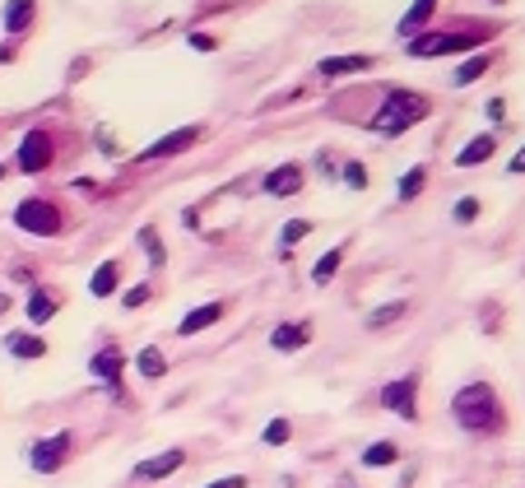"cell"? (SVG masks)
I'll return each instance as SVG.
<instances>
[{
	"label": "cell",
	"mask_w": 525,
	"mask_h": 488,
	"mask_svg": "<svg viewBox=\"0 0 525 488\" xmlns=\"http://www.w3.org/2000/svg\"><path fill=\"white\" fill-rule=\"evenodd\" d=\"M451 414H456V423H461L465 433H474V437H489V433H502V428H507V410H502V400H498V391H493L489 382L461 386L456 400H451Z\"/></svg>",
	"instance_id": "6da1fadb"
},
{
	"label": "cell",
	"mask_w": 525,
	"mask_h": 488,
	"mask_svg": "<svg viewBox=\"0 0 525 488\" xmlns=\"http://www.w3.org/2000/svg\"><path fill=\"white\" fill-rule=\"evenodd\" d=\"M423 116H428V98H423V94L395 89V94L381 103V112H377V131H381V135H400V131H410L414 121H423Z\"/></svg>",
	"instance_id": "7a4b0ae2"
},
{
	"label": "cell",
	"mask_w": 525,
	"mask_h": 488,
	"mask_svg": "<svg viewBox=\"0 0 525 488\" xmlns=\"http://www.w3.org/2000/svg\"><path fill=\"white\" fill-rule=\"evenodd\" d=\"M377 404H381V410H391L395 419L414 423V419H419V373H405V377L386 382V386L377 391Z\"/></svg>",
	"instance_id": "3957f363"
},
{
	"label": "cell",
	"mask_w": 525,
	"mask_h": 488,
	"mask_svg": "<svg viewBox=\"0 0 525 488\" xmlns=\"http://www.w3.org/2000/svg\"><path fill=\"white\" fill-rule=\"evenodd\" d=\"M70 456H74V433H52V437H37L28 446V465L37 474H56Z\"/></svg>",
	"instance_id": "277c9868"
},
{
	"label": "cell",
	"mask_w": 525,
	"mask_h": 488,
	"mask_svg": "<svg viewBox=\"0 0 525 488\" xmlns=\"http://www.w3.org/2000/svg\"><path fill=\"white\" fill-rule=\"evenodd\" d=\"M15 224L24 228V233H43V237H56L61 233V210L52 205V200H24V205L15 210Z\"/></svg>",
	"instance_id": "5b68a950"
},
{
	"label": "cell",
	"mask_w": 525,
	"mask_h": 488,
	"mask_svg": "<svg viewBox=\"0 0 525 488\" xmlns=\"http://www.w3.org/2000/svg\"><path fill=\"white\" fill-rule=\"evenodd\" d=\"M479 43L483 37L474 33H428V37H410V56H447V52H465Z\"/></svg>",
	"instance_id": "8992f818"
},
{
	"label": "cell",
	"mask_w": 525,
	"mask_h": 488,
	"mask_svg": "<svg viewBox=\"0 0 525 488\" xmlns=\"http://www.w3.org/2000/svg\"><path fill=\"white\" fill-rule=\"evenodd\" d=\"M186 465V452L182 446H168V452H158V456H149V461H140L131 474L140 479V483H158V479H168V474H177Z\"/></svg>",
	"instance_id": "52a82bcc"
},
{
	"label": "cell",
	"mask_w": 525,
	"mask_h": 488,
	"mask_svg": "<svg viewBox=\"0 0 525 488\" xmlns=\"http://www.w3.org/2000/svg\"><path fill=\"white\" fill-rule=\"evenodd\" d=\"M52 163V135L47 131H28L24 144H19V168L24 173H43Z\"/></svg>",
	"instance_id": "ba28073f"
},
{
	"label": "cell",
	"mask_w": 525,
	"mask_h": 488,
	"mask_svg": "<svg viewBox=\"0 0 525 488\" xmlns=\"http://www.w3.org/2000/svg\"><path fill=\"white\" fill-rule=\"evenodd\" d=\"M307 344H312V321H279L270 331V349H279V354H298Z\"/></svg>",
	"instance_id": "9c48e42d"
},
{
	"label": "cell",
	"mask_w": 525,
	"mask_h": 488,
	"mask_svg": "<svg viewBox=\"0 0 525 488\" xmlns=\"http://www.w3.org/2000/svg\"><path fill=\"white\" fill-rule=\"evenodd\" d=\"M89 373L98 377V382H121V373H126V354H121V344H103L94 358H89Z\"/></svg>",
	"instance_id": "30bf717a"
},
{
	"label": "cell",
	"mask_w": 525,
	"mask_h": 488,
	"mask_svg": "<svg viewBox=\"0 0 525 488\" xmlns=\"http://www.w3.org/2000/svg\"><path fill=\"white\" fill-rule=\"evenodd\" d=\"M200 140V126H182V131H173V135H163V140H154L140 158H177L182 149H191Z\"/></svg>",
	"instance_id": "8fae6325"
},
{
	"label": "cell",
	"mask_w": 525,
	"mask_h": 488,
	"mask_svg": "<svg viewBox=\"0 0 525 488\" xmlns=\"http://www.w3.org/2000/svg\"><path fill=\"white\" fill-rule=\"evenodd\" d=\"M223 312H228V303H205V307L186 312L182 325H177V335H200V331H210L214 321H223Z\"/></svg>",
	"instance_id": "7c38bea8"
},
{
	"label": "cell",
	"mask_w": 525,
	"mask_h": 488,
	"mask_svg": "<svg viewBox=\"0 0 525 488\" xmlns=\"http://www.w3.org/2000/svg\"><path fill=\"white\" fill-rule=\"evenodd\" d=\"M5 354H10V358H24V363L47 358V340H43V335H28V331H10V335H5Z\"/></svg>",
	"instance_id": "4fadbf2b"
},
{
	"label": "cell",
	"mask_w": 525,
	"mask_h": 488,
	"mask_svg": "<svg viewBox=\"0 0 525 488\" xmlns=\"http://www.w3.org/2000/svg\"><path fill=\"white\" fill-rule=\"evenodd\" d=\"M298 186H302V168H298V163H279L274 173H265V191L270 195H293Z\"/></svg>",
	"instance_id": "5bb4252c"
},
{
	"label": "cell",
	"mask_w": 525,
	"mask_h": 488,
	"mask_svg": "<svg viewBox=\"0 0 525 488\" xmlns=\"http://www.w3.org/2000/svg\"><path fill=\"white\" fill-rule=\"evenodd\" d=\"M33 15H37V0H10V5H5V33L19 37L33 24Z\"/></svg>",
	"instance_id": "9a60e30c"
},
{
	"label": "cell",
	"mask_w": 525,
	"mask_h": 488,
	"mask_svg": "<svg viewBox=\"0 0 525 488\" xmlns=\"http://www.w3.org/2000/svg\"><path fill=\"white\" fill-rule=\"evenodd\" d=\"M400 461V446L395 442H372V446H362V465H368V470H386V465H395Z\"/></svg>",
	"instance_id": "2e32d148"
},
{
	"label": "cell",
	"mask_w": 525,
	"mask_h": 488,
	"mask_svg": "<svg viewBox=\"0 0 525 488\" xmlns=\"http://www.w3.org/2000/svg\"><path fill=\"white\" fill-rule=\"evenodd\" d=\"M116 284H121V261H103V265L94 270V279H89V294H94V298H107Z\"/></svg>",
	"instance_id": "e0dca14e"
},
{
	"label": "cell",
	"mask_w": 525,
	"mask_h": 488,
	"mask_svg": "<svg viewBox=\"0 0 525 488\" xmlns=\"http://www.w3.org/2000/svg\"><path fill=\"white\" fill-rule=\"evenodd\" d=\"M316 70L326 79H335V75H353V70H372V56H331V61H321Z\"/></svg>",
	"instance_id": "ac0fdd59"
},
{
	"label": "cell",
	"mask_w": 525,
	"mask_h": 488,
	"mask_svg": "<svg viewBox=\"0 0 525 488\" xmlns=\"http://www.w3.org/2000/svg\"><path fill=\"white\" fill-rule=\"evenodd\" d=\"M135 368H140V377H149V382H158V377H168V358H163V349H140V358H135Z\"/></svg>",
	"instance_id": "d6986e66"
},
{
	"label": "cell",
	"mask_w": 525,
	"mask_h": 488,
	"mask_svg": "<svg viewBox=\"0 0 525 488\" xmlns=\"http://www.w3.org/2000/svg\"><path fill=\"white\" fill-rule=\"evenodd\" d=\"M493 149H498V144H493V135H474V140L461 149V158H456V163H461V168H474V163H483Z\"/></svg>",
	"instance_id": "ffe728a7"
},
{
	"label": "cell",
	"mask_w": 525,
	"mask_h": 488,
	"mask_svg": "<svg viewBox=\"0 0 525 488\" xmlns=\"http://www.w3.org/2000/svg\"><path fill=\"white\" fill-rule=\"evenodd\" d=\"M410 312V303L405 298H395V303H386V307H377L372 316H368V331H386V325H395L400 316Z\"/></svg>",
	"instance_id": "44dd1931"
},
{
	"label": "cell",
	"mask_w": 525,
	"mask_h": 488,
	"mask_svg": "<svg viewBox=\"0 0 525 488\" xmlns=\"http://www.w3.org/2000/svg\"><path fill=\"white\" fill-rule=\"evenodd\" d=\"M52 316H56V298L37 289V294L28 298V321H37V325H43V321H52Z\"/></svg>",
	"instance_id": "7402d4cb"
},
{
	"label": "cell",
	"mask_w": 525,
	"mask_h": 488,
	"mask_svg": "<svg viewBox=\"0 0 525 488\" xmlns=\"http://www.w3.org/2000/svg\"><path fill=\"white\" fill-rule=\"evenodd\" d=\"M340 261H344V252H340V247H331L326 256L316 261V270H312V284H331V279H335V270H340Z\"/></svg>",
	"instance_id": "603a6c76"
},
{
	"label": "cell",
	"mask_w": 525,
	"mask_h": 488,
	"mask_svg": "<svg viewBox=\"0 0 525 488\" xmlns=\"http://www.w3.org/2000/svg\"><path fill=\"white\" fill-rule=\"evenodd\" d=\"M483 70H489V52H479V56H474V61H465V65H461V70H456V75H451V79H456V85H461V89H465V85H474V79H479V75H483Z\"/></svg>",
	"instance_id": "cb8c5ba5"
},
{
	"label": "cell",
	"mask_w": 525,
	"mask_h": 488,
	"mask_svg": "<svg viewBox=\"0 0 525 488\" xmlns=\"http://www.w3.org/2000/svg\"><path fill=\"white\" fill-rule=\"evenodd\" d=\"M432 10H437V0H419V5H414L405 19H400V33H414V28H419V24H423Z\"/></svg>",
	"instance_id": "d4e9b609"
},
{
	"label": "cell",
	"mask_w": 525,
	"mask_h": 488,
	"mask_svg": "<svg viewBox=\"0 0 525 488\" xmlns=\"http://www.w3.org/2000/svg\"><path fill=\"white\" fill-rule=\"evenodd\" d=\"M140 247L149 252V265H163V237L154 228H140Z\"/></svg>",
	"instance_id": "484cf974"
},
{
	"label": "cell",
	"mask_w": 525,
	"mask_h": 488,
	"mask_svg": "<svg viewBox=\"0 0 525 488\" xmlns=\"http://www.w3.org/2000/svg\"><path fill=\"white\" fill-rule=\"evenodd\" d=\"M289 437H293V423H289V419H270V423H265V446H284Z\"/></svg>",
	"instance_id": "4316f807"
},
{
	"label": "cell",
	"mask_w": 525,
	"mask_h": 488,
	"mask_svg": "<svg viewBox=\"0 0 525 488\" xmlns=\"http://www.w3.org/2000/svg\"><path fill=\"white\" fill-rule=\"evenodd\" d=\"M423 168H414V173H405V177H400V200H414L419 191H423Z\"/></svg>",
	"instance_id": "83f0119b"
},
{
	"label": "cell",
	"mask_w": 525,
	"mask_h": 488,
	"mask_svg": "<svg viewBox=\"0 0 525 488\" xmlns=\"http://www.w3.org/2000/svg\"><path fill=\"white\" fill-rule=\"evenodd\" d=\"M307 233H312V224H302V219H293V224H289V228H284V252H289V247H293V242H302V237H307Z\"/></svg>",
	"instance_id": "f1b7e54d"
},
{
	"label": "cell",
	"mask_w": 525,
	"mask_h": 488,
	"mask_svg": "<svg viewBox=\"0 0 525 488\" xmlns=\"http://www.w3.org/2000/svg\"><path fill=\"white\" fill-rule=\"evenodd\" d=\"M344 182H349L353 191H362V186H368V173H362V163H349V168H344Z\"/></svg>",
	"instance_id": "f546056e"
},
{
	"label": "cell",
	"mask_w": 525,
	"mask_h": 488,
	"mask_svg": "<svg viewBox=\"0 0 525 488\" xmlns=\"http://www.w3.org/2000/svg\"><path fill=\"white\" fill-rule=\"evenodd\" d=\"M121 303H126L131 312H135V307H144V303H149V284H135V289H131L126 298H121Z\"/></svg>",
	"instance_id": "4dcf8cb0"
},
{
	"label": "cell",
	"mask_w": 525,
	"mask_h": 488,
	"mask_svg": "<svg viewBox=\"0 0 525 488\" xmlns=\"http://www.w3.org/2000/svg\"><path fill=\"white\" fill-rule=\"evenodd\" d=\"M456 219H461V224L479 219V200H461V205H456Z\"/></svg>",
	"instance_id": "1f68e13d"
},
{
	"label": "cell",
	"mask_w": 525,
	"mask_h": 488,
	"mask_svg": "<svg viewBox=\"0 0 525 488\" xmlns=\"http://www.w3.org/2000/svg\"><path fill=\"white\" fill-rule=\"evenodd\" d=\"M252 479L247 474H228V479H214V483H205V488H247Z\"/></svg>",
	"instance_id": "d6a6232c"
},
{
	"label": "cell",
	"mask_w": 525,
	"mask_h": 488,
	"mask_svg": "<svg viewBox=\"0 0 525 488\" xmlns=\"http://www.w3.org/2000/svg\"><path fill=\"white\" fill-rule=\"evenodd\" d=\"M191 47L195 52H214V37L210 33H191Z\"/></svg>",
	"instance_id": "836d02e7"
},
{
	"label": "cell",
	"mask_w": 525,
	"mask_h": 488,
	"mask_svg": "<svg viewBox=\"0 0 525 488\" xmlns=\"http://www.w3.org/2000/svg\"><path fill=\"white\" fill-rule=\"evenodd\" d=\"M511 173H525V149H520V154L511 158Z\"/></svg>",
	"instance_id": "e575fe53"
},
{
	"label": "cell",
	"mask_w": 525,
	"mask_h": 488,
	"mask_svg": "<svg viewBox=\"0 0 525 488\" xmlns=\"http://www.w3.org/2000/svg\"><path fill=\"white\" fill-rule=\"evenodd\" d=\"M0 182H5V168H0Z\"/></svg>",
	"instance_id": "d590c367"
}]
</instances>
